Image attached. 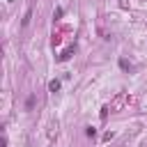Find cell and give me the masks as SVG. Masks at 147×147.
<instances>
[{
    "mask_svg": "<svg viewBox=\"0 0 147 147\" xmlns=\"http://www.w3.org/2000/svg\"><path fill=\"white\" fill-rule=\"evenodd\" d=\"M74 51H76V46H74V44H71V46H67V48L62 51V55H60V62H67V60L74 55Z\"/></svg>",
    "mask_w": 147,
    "mask_h": 147,
    "instance_id": "6da1fadb",
    "label": "cell"
},
{
    "mask_svg": "<svg viewBox=\"0 0 147 147\" xmlns=\"http://www.w3.org/2000/svg\"><path fill=\"white\" fill-rule=\"evenodd\" d=\"M30 18H32V7H28V11H25V16H23V28H28V23H30Z\"/></svg>",
    "mask_w": 147,
    "mask_h": 147,
    "instance_id": "7a4b0ae2",
    "label": "cell"
},
{
    "mask_svg": "<svg viewBox=\"0 0 147 147\" xmlns=\"http://www.w3.org/2000/svg\"><path fill=\"white\" fill-rule=\"evenodd\" d=\"M48 90H51V92H60V80H57V78H53V80L48 83Z\"/></svg>",
    "mask_w": 147,
    "mask_h": 147,
    "instance_id": "3957f363",
    "label": "cell"
},
{
    "mask_svg": "<svg viewBox=\"0 0 147 147\" xmlns=\"http://www.w3.org/2000/svg\"><path fill=\"white\" fill-rule=\"evenodd\" d=\"M85 133H87L90 138H94V136H96V129H92V126H87V129H85Z\"/></svg>",
    "mask_w": 147,
    "mask_h": 147,
    "instance_id": "277c9868",
    "label": "cell"
},
{
    "mask_svg": "<svg viewBox=\"0 0 147 147\" xmlns=\"http://www.w3.org/2000/svg\"><path fill=\"white\" fill-rule=\"evenodd\" d=\"M119 67H122V69H131V64H129L126 60H119Z\"/></svg>",
    "mask_w": 147,
    "mask_h": 147,
    "instance_id": "5b68a950",
    "label": "cell"
}]
</instances>
